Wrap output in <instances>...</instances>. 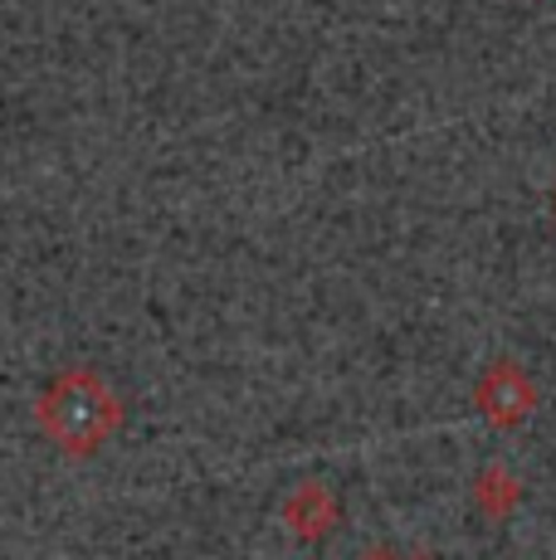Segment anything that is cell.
<instances>
[{
	"mask_svg": "<svg viewBox=\"0 0 556 560\" xmlns=\"http://www.w3.org/2000/svg\"><path fill=\"white\" fill-rule=\"evenodd\" d=\"M35 424L63 458H93L123 424V400L93 365H69L39 390Z\"/></svg>",
	"mask_w": 556,
	"mask_h": 560,
	"instance_id": "6da1fadb",
	"label": "cell"
}]
</instances>
